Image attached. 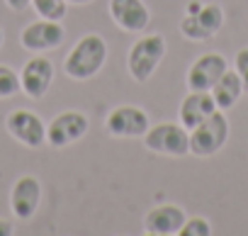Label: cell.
Listing matches in <instances>:
<instances>
[{
	"mask_svg": "<svg viewBox=\"0 0 248 236\" xmlns=\"http://www.w3.org/2000/svg\"><path fill=\"white\" fill-rule=\"evenodd\" d=\"M5 3H8V8H10V10L22 13V10H27V8L32 5V0H5Z\"/></svg>",
	"mask_w": 248,
	"mask_h": 236,
	"instance_id": "21",
	"label": "cell"
},
{
	"mask_svg": "<svg viewBox=\"0 0 248 236\" xmlns=\"http://www.w3.org/2000/svg\"><path fill=\"white\" fill-rule=\"evenodd\" d=\"M212 97H214V102H217V107L219 110H231L236 102H238V97L243 95V80H241V76L236 73V71H231V68H226L224 71V76L212 85Z\"/></svg>",
	"mask_w": 248,
	"mask_h": 236,
	"instance_id": "16",
	"label": "cell"
},
{
	"mask_svg": "<svg viewBox=\"0 0 248 236\" xmlns=\"http://www.w3.org/2000/svg\"><path fill=\"white\" fill-rule=\"evenodd\" d=\"M66 3H76V5H88V3H93V0H66Z\"/></svg>",
	"mask_w": 248,
	"mask_h": 236,
	"instance_id": "23",
	"label": "cell"
},
{
	"mask_svg": "<svg viewBox=\"0 0 248 236\" xmlns=\"http://www.w3.org/2000/svg\"><path fill=\"white\" fill-rule=\"evenodd\" d=\"M32 8L44 20L61 22L66 17V0H32Z\"/></svg>",
	"mask_w": 248,
	"mask_h": 236,
	"instance_id": "17",
	"label": "cell"
},
{
	"mask_svg": "<svg viewBox=\"0 0 248 236\" xmlns=\"http://www.w3.org/2000/svg\"><path fill=\"white\" fill-rule=\"evenodd\" d=\"M66 32L61 27V22H54V20H39V22H32L22 30L20 34V44L27 49V51H49V49H56L61 42H63Z\"/></svg>",
	"mask_w": 248,
	"mask_h": 236,
	"instance_id": "9",
	"label": "cell"
},
{
	"mask_svg": "<svg viewBox=\"0 0 248 236\" xmlns=\"http://www.w3.org/2000/svg\"><path fill=\"white\" fill-rule=\"evenodd\" d=\"M229 68L221 54H202L187 71V88L190 90H212V85L224 76Z\"/></svg>",
	"mask_w": 248,
	"mask_h": 236,
	"instance_id": "12",
	"label": "cell"
},
{
	"mask_svg": "<svg viewBox=\"0 0 248 236\" xmlns=\"http://www.w3.org/2000/svg\"><path fill=\"white\" fill-rule=\"evenodd\" d=\"M229 139V120L224 110H214L204 122L190 129V154L195 156H214Z\"/></svg>",
	"mask_w": 248,
	"mask_h": 236,
	"instance_id": "3",
	"label": "cell"
},
{
	"mask_svg": "<svg viewBox=\"0 0 248 236\" xmlns=\"http://www.w3.org/2000/svg\"><path fill=\"white\" fill-rule=\"evenodd\" d=\"M214 110L219 107L209 90H190V95H185V100L180 102V125L185 129H195Z\"/></svg>",
	"mask_w": 248,
	"mask_h": 236,
	"instance_id": "14",
	"label": "cell"
},
{
	"mask_svg": "<svg viewBox=\"0 0 248 236\" xmlns=\"http://www.w3.org/2000/svg\"><path fill=\"white\" fill-rule=\"evenodd\" d=\"M224 25V10L219 5H202L195 13H187L180 20V32L192 42H207L212 39Z\"/></svg>",
	"mask_w": 248,
	"mask_h": 236,
	"instance_id": "5",
	"label": "cell"
},
{
	"mask_svg": "<svg viewBox=\"0 0 248 236\" xmlns=\"http://www.w3.org/2000/svg\"><path fill=\"white\" fill-rule=\"evenodd\" d=\"M180 236H209L212 234V224L202 217H192V219H185V224L180 226L178 231Z\"/></svg>",
	"mask_w": 248,
	"mask_h": 236,
	"instance_id": "19",
	"label": "cell"
},
{
	"mask_svg": "<svg viewBox=\"0 0 248 236\" xmlns=\"http://www.w3.org/2000/svg\"><path fill=\"white\" fill-rule=\"evenodd\" d=\"M20 88H22L20 85V76L13 68H8V66H0V100L15 95Z\"/></svg>",
	"mask_w": 248,
	"mask_h": 236,
	"instance_id": "18",
	"label": "cell"
},
{
	"mask_svg": "<svg viewBox=\"0 0 248 236\" xmlns=\"http://www.w3.org/2000/svg\"><path fill=\"white\" fill-rule=\"evenodd\" d=\"M85 132H88V117L83 112L71 110V112H61L46 125V142L56 149H63L83 139Z\"/></svg>",
	"mask_w": 248,
	"mask_h": 236,
	"instance_id": "7",
	"label": "cell"
},
{
	"mask_svg": "<svg viewBox=\"0 0 248 236\" xmlns=\"http://www.w3.org/2000/svg\"><path fill=\"white\" fill-rule=\"evenodd\" d=\"M0 49H3V30H0Z\"/></svg>",
	"mask_w": 248,
	"mask_h": 236,
	"instance_id": "24",
	"label": "cell"
},
{
	"mask_svg": "<svg viewBox=\"0 0 248 236\" xmlns=\"http://www.w3.org/2000/svg\"><path fill=\"white\" fill-rule=\"evenodd\" d=\"M233 71L241 76V80H243V90H248V49H238V54H236V59H233Z\"/></svg>",
	"mask_w": 248,
	"mask_h": 236,
	"instance_id": "20",
	"label": "cell"
},
{
	"mask_svg": "<svg viewBox=\"0 0 248 236\" xmlns=\"http://www.w3.org/2000/svg\"><path fill=\"white\" fill-rule=\"evenodd\" d=\"M0 236H13V224L8 219H0Z\"/></svg>",
	"mask_w": 248,
	"mask_h": 236,
	"instance_id": "22",
	"label": "cell"
},
{
	"mask_svg": "<svg viewBox=\"0 0 248 236\" xmlns=\"http://www.w3.org/2000/svg\"><path fill=\"white\" fill-rule=\"evenodd\" d=\"M144 142H146V149L156 154H166V156L190 154V132L183 125L163 122V125L149 127V132L144 134Z\"/></svg>",
	"mask_w": 248,
	"mask_h": 236,
	"instance_id": "4",
	"label": "cell"
},
{
	"mask_svg": "<svg viewBox=\"0 0 248 236\" xmlns=\"http://www.w3.org/2000/svg\"><path fill=\"white\" fill-rule=\"evenodd\" d=\"M163 56H166L163 34H146V37L137 39V44L129 49V59H127L129 76L137 83H146L154 76V71L158 68V63L163 61Z\"/></svg>",
	"mask_w": 248,
	"mask_h": 236,
	"instance_id": "2",
	"label": "cell"
},
{
	"mask_svg": "<svg viewBox=\"0 0 248 236\" xmlns=\"http://www.w3.org/2000/svg\"><path fill=\"white\" fill-rule=\"evenodd\" d=\"M39 200H42V185L34 175H22L10 192V209L17 219L27 221L37 214L39 209Z\"/></svg>",
	"mask_w": 248,
	"mask_h": 236,
	"instance_id": "10",
	"label": "cell"
},
{
	"mask_svg": "<svg viewBox=\"0 0 248 236\" xmlns=\"http://www.w3.org/2000/svg\"><path fill=\"white\" fill-rule=\"evenodd\" d=\"M107 132L112 137H144L151 127L149 122V114L141 110V107H132V105H124V107H117L107 114V122H105Z\"/></svg>",
	"mask_w": 248,
	"mask_h": 236,
	"instance_id": "8",
	"label": "cell"
},
{
	"mask_svg": "<svg viewBox=\"0 0 248 236\" xmlns=\"http://www.w3.org/2000/svg\"><path fill=\"white\" fill-rule=\"evenodd\" d=\"M185 212L175 205H161V207H154L146 219H144V229L146 234L151 236H173L180 231V226L185 224Z\"/></svg>",
	"mask_w": 248,
	"mask_h": 236,
	"instance_id": "15",
	"label": "cell"
},
{
	"mask_svg": "<svg viewBox=\"0 0 248 236\" xmlns=\"http://www.w3.org/2000/svg\"><path fill=\"white\" fill-rule=\"evenodd\" d=\"M107 61V44L100 34H85L78 44L68 51L63 61V71L76 80H88L100 73Z\"/></svg>",
	"mask_w": 248,
	"mask_h": 236,
	"instance_id": "1",
	"label": "cell"
},
{
	"mask_svg": "<svg viewBox=\"0 0 248 236\" xmlns=\"http://www.w3.org/2000/svg\"><path fill=\"white\" fill-rule=\"evenodd\" d=\"M8 132L25 146L30 149H39L46 142V125L42 122V117L30 112V110H15L8 114L5 120Z\"/></svg>",
	"mask_w": 248,
	"mask_h": 236,
	"instance_id": "6",
	"label": "cell"
},
{
	"mask_svg": "<svg viewBox=\"0 0 248 236\" xmlns=\"http://www.w3.org/2000/svg\"><path fill=\"white\" fill-rule=\"evenodd\" d=\"M109 15L124 32H144L151 22V13L144 0H109Z\"/></svg>",
	"mask_w": 248,
	"mask_h": 236,
	"instance_id": "11",
	"label": "cell"
},
{
	"mask_svg": "<svg viewBox=\"0 0 248 236\" xmlns=\"http://www.w3.org/2000/svg\"><path fill=\"white\" fill-rule=\"evenodd\" d=\"M51 80H54V63H51L46 56H34V59H30V61L25 63L22 73H20V85H22V90H25L30 97H34V100H39V97L46 95Z\"/></svg>",
	"mask_w": 248,
	"mask_h": 236,
	"instance_id": "13",
	"label": "cell"
}]
</instances>
